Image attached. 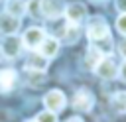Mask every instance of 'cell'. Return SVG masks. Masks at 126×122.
<instances>
[{
    "mask_svg": "<svg viewBox=\"0 0 126 122\" xmlns=\"http://www.w3.org/2000/svg\"><path fill=\"white\" fill-rule=\"evenodd\" d=\"M94 73L100 77V79H106V81H112L118 77V65L114 63V59L110 57H104L96 67H94Z\"/></svg>",
    "mask_w": 126,
    "mask_h": 122,
    "instance_id": "obj_6",
    "label": "cell"
},
{
    "mask_svg": "<svg viewBox=\"0 0 126 122\" xmlns=\"http://www.w3.org/2000/svg\"><path fill=\"white\" fill-rule=\"evenodd\" d=\"M112 108L118 112H126V91H118L112 94Z\"/></svg>",
    "mask_w": 126,
    "mask_h": 122,
    "instance_id": "obj_16",
    "label": "cell"
},
{
    "mask_svg": "<svg viewBox=\"0 0 126 122\" xmlns=\"http://www.w3.org/2000/svg\"><path fill=\"white\" fill-rule=\"evenodd\" d=\"M43 39H45V31H43L41 28H35V26H33V28H28V30L24 31V37H22L24 45L30 47V49H37Z\"/></svg>",
    "mask_w": 126,
    "mask_h": 122,
    "instance_id": "obj_8",
    "label": "cell"
},
{
    "mask_svg": "<svg viewBox=\"0 0 126 122\" xmlns=\"http://www.w3.org/2000/svg\"><path fill=\"white\" fill-rule=\"evenodd\" d=\"M118 75H120V79H122V81L126 83V61H124V63L120 65V69H118Z\"/></svg>",
    "mask_w": 126,
    "mask_h": 122,
    "instance_id": "obj_22",
    "label": "cell"
},
{
    "mask_svg": "<svg viewBox=\"0 0 126 122\" xmlns=\"http://www.w3.org/2000/svg\"><path fill=\"white\" fill-rule=\"evenodd\" d=\"M28 81H30L32 87H39L45 81V73H41V71H28Z\"/></svg>",
    "mask_w": 126,
    "mask_h": 122,
    "instance_id": "obj_18",
    "label": "cell"
},
{
    "mask_svg": "<svg viewBox=\"0 0 126 122\" xmlns=\"http://www.w3.org/2000/svg\"><path fill=\"white\" fill-rule=\"evenodd\" d=\"M65 104H67V98H65L63 91L53 89V91L45 92V96H43V106H45V110H49V112H55V114H57L59 110L65 108Z\"/></svg>",
    "mask_w": 126,
    "mask_h": 122,
    "instance_id": "obj_2",
    "label": "cell"
},
{
    "mask_svg": "<svg viewBox=\"0 0 126 122\" xmlns=\"http://www.w3.org/2000/svg\"><path fill=\"white\" fill-rule=\"evenodd\" d=\"M116 30H118L122 35H126V14H120V16L116 18Z\"/></svg>",
    "mask_w": 126,
    "mask_h": 122,
    "instance_id": "obj_20",
    "label": "cell"
},
{
    "mask_svg": "<svg viewBox=\"0 0 126 122\" xmlns=\"http://www.w3.org/2000/svg\"><path fill=\"white\" fill-rule=\"evenodd\" d=\"M0 47H2V53H4V57L16 59V57L22 53L24 41H22V37H18V35L14 33V35H6V39H4V43H2Z\"/></svg>",
    "mask_w": 126,
    "mask_h": 122,
    "instance_id": "obj_5",
    "label": "cell"
},
{
    "mask_svg": "<svg viewBox=\"0 0 126 122\" xmlns=\"http://www.w3.org/2000/svg\"><path fill=\"white\" fill-rule=\"evenodd\" d=\"M57 51H59V41L55 37H49V35H45V39L37 47V53L43 55V57H47V59H53L57 55Z\"/></svg>",
    "mask_w": 126,
    "mask_h": 122,
    "instance_id": "obj_10",
    "label": "cell"
},
{
    "mask_svg": "<svg viewBox=\"0 0 126 122\" xmlns=\"http://www.w3.org/2000/svg\"><path fill=\"white\" fill-rule=\"evenodd\" d=\"M4 12L14 18H22L26 14V0H6Z\"/></svg>",
    "mask_w": 126,
    "mask_h": 122,
    "instance_id": "obj_13",
    "label": "cell"
},
{
    "mask_svg": "<svg viewBox=\"0 0 126 122\" xmlns=\"http://www.w3.org/2000/svg\"><path fill=\"white\" fill-rule=\"evenodd\" d=\"M20 30V18H14L10 14H0V33L4 35H14Z\"/></svg>",
    "mask_w": 126,
    "mask_h": 122,
    "instance_id": "obj_9",
    "label": "cell"
},
{
    "mask_svg": "<svg viewBox=\"0 0 126 122\" xmlns=\"http://www.w3.org/2000/svg\"><path fill=\"white\" fill-rule=\"evenodd\" d=\"M16 81H18V73L14 69H0V92L12 91Z\"/></svg>",
    "mask_w": 126,
    "mask_h": 122,
    "instance_id": "obj_11",
    "label": "cell"
},
{
    "mask_svg": "<svg viewBox=\"0 0 126 122\" xmlns=\"http://www.w3.org/2000/svg\"><path fill=\"white\" fill-rule=\"evenodd\" d=\"M63 39H65V43H75L79 39V26L67 24L65 30H63Z\"/></svg>",
    "mask_w": 126,
    "mask_h": 122,
    "instance_id": "obj_15",
    "label": "cell"
},
{
    "mask_svg": "<svg viewBox=\"0 0 126 122\" xmlns=\"http://www.w3.org/2000/svg\"><path fill=\"white\" fill-rule=\"evenodd\" d=\"M93 104H94V96H93L91 91L79 89V91L75 92V96H73V108H75V110H79V112H89V110L93 108Z\"/></svg>",
    "mask_w": 126,
    "mask_h": 122,
    "instance_id": "obj_4",
    "label": "cell"
},
{
    "mask_svg": "<svg viewBox=\"0 0 126 122\" xmlns=\"http://www.w3.org/2000/svg\"><path fill=\"white\" fill-rule=\"evenodd\" d=\"M102 59H104V55H102V53H100L94 45H91V47L87 49V65H89L93 71H94V67H96Z\"/></svg>",
    "mask_w": 126,
    "mask_h": 122,
    "instance_id": "obj_14",
    "label": "cell"
},
{
    "mask_svg": "<svg viewBox=\"0 0 126 122\" xmlns=\"http://www.w3.org/2000/svg\"><path fill=\"white\" fill-rule=\"evenodd\" d=\"M47 61H49L47 57H43V55H39V53H32V55L28 57L26 69H28V71H41V73H45Z\"/></svg>",
    "mask_w": 126,
    "mask_h": 122,
    "instance_id": "obj_12",
    "label": "cell"
},
{
    "mask_svg": "<svg viewBox=\"0 0 126 122\" xmlns=\"http://www.w3.org/2000/svg\"><path fill=\"white\" fill-rule=\"evenodd\" d=\"M26 14H30L32 18H39L41 16V0H28L26 2Z\"/></svg>",
    "mask_w": 126,
    "mask_h": 122,
    "instance_id": "obj_17",
    "label": "cell"
},
{
    "mask_svg": "<svg viewBox=\"0 0 126 122\" xmlns=\"http://www.w3.org/2000/svg\"><path fill=\"white\" fill-rule=\"evenodd\" d=\"M2 57H4V53H2V47H0V61H2Z\"/></svg>",
    "mask_w": 126,
    "mask_h": 122,
    "instance_id": "obj_25",
    "label": "cell"
},
{
    "mask_svg": "<svg viewBox=\"0 0 126 122\" xmlns=\"http://www.w3.org/2000/svg\"><path fill=\"white\" fill-rule=\"evenodd\" d=\"M65 122H83V118H79V116H71V118H67Z\"/></svg>",
    "mask_w": 126,
    "mask_h": 122,
    "instance_id": "obj_24",
    "label": "cell"
},
{
    "mask_svg": "<svg viewBox=\"0 0 126 122\" xmlns=\"http://www.w3.org/2000/svg\"><path fill=\"white\" fill-rule=\"evenodd\" d=\"M35 122H57V114L49 112V110H43L35 116Z\"/></svg>",
    "mask_w": 126,
    "mask_h": 122,
    "instance_id": "obj_19",
    "label": "cell"
},
{
    "mask_svg": "<svg viewBox=\"0 0 126 122\" xmlns=\"http://www.w3.org/2000/svg\"><path fill=\"white\" fill-rule=\"evenodd\" d=\"M65 18H67V24H75L79 26L85 18H87V6L83 2H71L65 6Z\"/></svg>",
    "mask_w": 126,
    "mask_h": 122,
    "instance_id": "obj_3",
    "label": "cell"
},
{
    "mask_svg": "<svg viewBox=\"0 0 126 122\" xmlns=\"http://www.w3.org/2000/svg\"><path fill=\"white\" fill-rule=\"evenodd\" d=\"M114 6H116V10H118V12L126 14V0H114Z\"/></svg>",
    "mask_w": 126,
    "mask_h": 122,
    "instance_id": "obj_21",
    "label": "cell"
},
{
    "mask_svg": "<svg viewBox=\"0 0 126 122\" xmlns=\"http://www.w3.org/2000/svg\"><path fill=\"white\" fill-rule=\"evenodd\" d=\"M87 37H89L93 43L110 37V28H108L106 20L100 18V16H93V18L87 22Z\"/></svg>",
    "mask_w": 126,
    "mask_h": 122,
    "instance_id": "obj_1",
    "label": "cell"
},
{
    "mask_svg": "<svg viewBox=\"0 0 126 122\" xmlns=\"http://www.w3.org/2000/svg\"><path fill=\"white\" fill-rule=\"evenodd\" d=\"M65 2L63 0H41V16L47 20H55L65 12Z\"/></svg>",
    "mask_w": 126,
    "mask_h": 122,
    "instance_id": "obj_7",
    "label": "cell"
},
{
    "mask_svg": "<svg viewBox=\"0 0 126 122\" xmlns=\"http://www.w3.org/2000/svg\"><path fill=\"white\" fill-rule=\"evenodd\" d=\"M28 122H35V120H28Z\"/></svg>",
    "mask_w": 126,
    "mask_h": 122,
    "instance_id": "obj_26",
    "label": "cell"
},
{
    "mask_svg": "<svg viewBox=\"0 0 126 122\" xmlns=\"http://www.w3.org/2000/svg\"><path fill=\"white\" fill-rule=\"evenodd\" d=\"M118 51H120V55L126 59V39H122V43L118 45Z\"/></svg>",
    "mask_w": 126,
    "mask_h": 122,
    "instance_id": "obj_23",
    "label": "cell"
}]
</instances>
